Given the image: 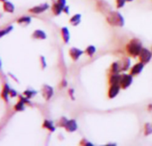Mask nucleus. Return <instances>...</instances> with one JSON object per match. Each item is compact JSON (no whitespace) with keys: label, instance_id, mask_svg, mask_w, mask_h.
I'll list each match as a JSON object with an SVG mask.
<instances>
[{"label":"nucleus","instance_id":"nucleus-1","mask_svg":"<svg viewBox=\"0 0 152 146\" xmlns=\"http://www.w3.org/2000/svg\"><path fill=\"white\" fill-rule=\"evenodd\" d=\"M142 49V43L138 38H133L126 45V51L128 54L132 57L139 56L141 51Z\"/></svg>","mask_w":152,"mask_h":146},{"label":"nucleus","instance_id":"nucleus-2","mask_svg":"<svg viewBox=\"0 0 152 146\" xmlns=\"http://www.w3.org/2000/svg\"><path fill=\"white\" fill-rule=\"evenodd\" d=\"M106 21L112 26H118L123 27L125 24V20L122 14L116 11H110L107 14Z\"/></svg>","mask_w":152,"mask_h":146},{"label":"nucleus","instance_id":"nucleus-3","mask_svg":"<svg viewBox=\"0 0 152 146\" xmlns=\"http://www.w3.org/2000/svg\"><path fill=\"white\" fill-rule=\"evenodd\" d=\"M152 58V51H150L149 49L145 48V47H142L140 54H139V59L140 61L144 63V64H147L151 62Z\"/></svg>","mask_w":152,"mask_h":146},{"label":"nucleus","instance_id":"nucleus-4","mask_svg":"<svg viewBox=\"0 0 152 146\" xmlns=\"http://www.w3.org/2000/svg\"><path fill=\"white\" fill-rule=\"evenodd\" d=\"M133 82V75L131 74H121L120 78V87L123 89L127 88L128 87L131 86Z\"/></svg>","mask_w":152,"mask_h":146},{"label":"nucleus","instance_id":"nucleus-5","mask_svg":"<svg viewBox=\"0 0 152 146\" xmlns=\"http://www.w3.org/2000/svg\"><path fill=\"white\" fill-rule=\"evenodd\" d=\"M66 6V0H57L52 7L53 12L54 15H60L63 11V8Z\"/></svg>","mask_w":152,"mask_h":146},{"label":"nucleus","instance_id":"nucleus-6","mask_svg":"<svg viewBox=\"0 0 152 146\" xmlns=\"http://www.w3.org/2000/svg\"><path fill=\"white\" fill-rule=\"evenodd\" d=\"M42 95L45 99V101H49L53 95V89L52 87L48 85H44L42 87Z\"/></svg>","mask_w":152,"mask_h":146},{"label":"nucleus","instance_id":"nucleus-7","mask_svg":"<svg viewBox=\"0 0 152 146\" xmlns=\"http://www.w3.org/2000/svg\"><path fill=\"white\" fill-rule=\"evenodd\" d=\"M49 8V4H46V3H44V4H41L39 5H37V6H34L32 8H30L28 10L29 12H32V13H41V12H44L45 11H46L47 9Z\"/></svg>","mask_w":152,"mask_h":146},{"label":"nucleus","instance_id":"nucleus-8","mask_svg":"<svg viewBox=\"0 0 152 146\" xmlns=\"http://www.w3.org/2000/svg\"><path fill=\"white\" fill-rule=\"evenodd\" d=\"M69 53V56L73 59V61H77L79 59V57L84 54V52L82 50L75 48V47L70 48Z\"/></svg>","mask_w":152,"mask_h":146},{"label":"nucleus","instance_id":"nucleus-9","mask_svg":"<svg viewBox=\"0 0 152 146\" xmlns=\"http://www.w3.org/2000/svg\"><path fill=\"white\" fill-rule=\"evenodd\" d=\"M120 85H110V87L109 89V93H108V95L110 99L112 98H115L118 94L119 93V90H120Z\"/></svg>","mask_w":152,"mask_h":146},{"label":"nucleus","instance_id":"nucleus-10","mask_svg":"<svg viewBox=\"0 0 152 146\" xmlns=\"http://www.w3.org/2000/svg\"><path fill=\"white\" fill-rule=\"evenodd\" d=\"M120 71H126L129 69L131 64V60L129 58H123L118 62Z\"/></svg>","mask_w":152,"mask_h":146},{"label":"nucleus","instance_id":"nucleus-11","mask_svg":"<svg viewBox=\"0 0 152 146\" xmlns=\"http://www.w3.org/2000/svg\"><path fill=\"white\" fill-rule=\"evenodd\" d=\"M143 67H144V63H142V62H139V63H137V64H135V65L131 69L130 74L133 75V76H137V75H139V74L142 71Z\"/></svg>","mask_w":152,"mask_h":146},{"label":"nucleus","instance_id":"nucleus-12","mask_svg":"<svg viewBox=\"0 0 152 146\" xmlns=\"http://www.w3.org/2000/svg\"><path fill=\"white\" fill-rule=\"evenodd\" d=\"M64 128L68 131V132H75L77 129V121L75 120H70L67 122L66 126L64 127Z\"/></svg>","mask_w":152,"mask_h":146},{"label":"nucleus","instance_id":"nucleus-13","mask_svg":"<svg viewBox=\"0 0 152 146\" xmlns=\"http://www.w3.org/2000/svg\"><path fill=\"white\" fill-rule=\"evenodd\" d=\"M97 5H98V8L102 12H110V10H111V7L108 4L107 2L103 1V0H100L98 1L97 3Z\"/></svg>","mask_w":152,"mask_h":146},{"label":"nucleus","instance_id":"nucleus-14","mask_svg":"<svg viewBox=\"0 0 152 146\" xmlns=\"http://www.w3.org/2000/svg\"><path fill=\"white\" fill-rule=\"evenodd\" d=\"M10 87L7 84H4L3 86V90H2V94H1V97L4 101L8 102V95H10Z\"/></svg>","mask_w":152,"mask_h":146},{"label":"nucleus","instance_id":"nucleus-15","mask_svg":"<svg viewBox=\"0 0 152 146\" xmlns=\"http://www.w3.org/2000/svg\"><path fill=\"white\" fill-rule=\"evenodd\" d=\"M120 78H121V75L119 73L111 74L110 80H109L110 85H119L120 84Z\"/></svg>","mask_w":152,"mask_h":146},{"label":"nucleus","instance_id":"nucleus-16","mask_svg":"<svg viewBox=\"0 0 152 146\" xmlns=\"http://www.w3.org/2000/svg\"><path fill=\"white\" fill-rule=\"evenodd\" d=\"M32 37L35 38V39H45L46 38V34L41 29H37V30H35L33 32Z\"/></svg>","mask_w":152,"mask_h":146},{"label":"nucleus","instance_id":"nucleus-17","mask_svg":"<svg viewBox=\"0 0 152 146\" xmlns=\"http://www.w3.org/2000/svg\"><path fill=\"white\" fill-rule=\"evenodd\" d=\"M61 37H62V39L64 41V43L68 44L69 41V29L67 27H63L61 28Z\"/></svg>","mask_w":152,"mask_h":146},{"label":"nucleus","instance_id":"nucleus-18","mask_svg":"<svg viewBox=\"0 0 152 146\" xmlns=\"http://www.w3.org/2000/svg\"><path fill=\"white\" fill-rule=\"evenodd\" d=\"M42 127H43L44 128H46V129L50 130L51 132L55 131V127H54V125H53V121H51V120H45L44 121V123H43V126H42Z\"/></svg>","mask_w":152,"mask_h":146},{"label":"nucleus","instance_id":"nucleus-19","mask_svg":"<svg viewBox=\"0 0 152 146\" xmlns=\"http://www.w3.org/2000/svg\"><path fill=\"white\" fill-rule=\"evenodd\" d=\"M3 7H4V10L7 12H12L14 11V5L11 2H8V1L4 2Z\"/></svg>","mask_w":152,"mask_h":146},{"label":"nucleus","instance_id":"nucleus-20","mask_svg":"<svg viewBox=\"0 0 152 146\" xmlns=\"http://www.w3.org/2000/svg\"><path fill=\"white\" fill-rule=\"evenodd\" d=\"M81 21V14H75L73 17L70 18L69 22L73 25V26H77L80 23Z\"/></svg>","mask_w":152,"mask_h":146},{"label":"nucleus","instance_id":"nucleus-21","mask_svg":"<svg viewBox=\"0 0 152 146\" xmlns=\"http://www.w3.org/2000/svg\"><path fill=\"white\" fill-rule=\"evenodd\" d=\"M110 71L111 72V74H118V73H119V72H120V69H119L118 62H113V63L111 64Z\"/></svg>","mask_w":152,"mask_h":146},{"label":"nucleus","instance_id":"nucleus-22","mask_svg":"<svg viewBox=\"0 0 152 146\" xmlns=\"http://www.w3.org/2000/svg\"><path fill=\"white\" fill-rule=\"evenodd\" d=\"M31 21V17L29 16H22L17 20V22L19 24H28Z\"/></svg>","mask_w":152,"mask_h":146},{"label":"nucleus","instance_id":"nucleus-23","mask_svg":"<svg viewBox=\"0 0 152 146\" xmlns=\"http://www.w3.org/2000/svg\"><path fill=\"white\" fill-rule=\"evenodd\" d=\"M96 52V48L94 45H88L86 47V49L85 50V53L88 55V56H93Z\"/></svg>","mask_w":152,"mask_h":146},{"label":"nucleus","instance_id":"nucleus-24","mask_svg":"<svg viewBox=\"0 0 152 146\" xmlns=\"http://www.w3.org/2000/svg\"><path fill=\"white\" fill-rule=\"evenodd\" d=\"M24 103L20 100H19V102L15 104L14 106V110L16 112H21V111H24L25 110V106H24Z\"/></svg>","mask_w":152,"mask_h":146},{"label":"nucleus","instance_id":"nucleus-25","mask_svg":"<svg viewBox=\"0 0 152 146\" xmlns=\"http://www.w3.org/2000/svg\"><path fill=\"white\" fill-rule=\"evenodd\" d=\"M69 121V120L66 117H61L58 122H57V127H61V128H64L67 124V122Z\"/></svg>","mask_w":152,"mask_h":146},{"label":"nucleus","instance_id":"nucleus-26","mask_svg":"<svg viewBox=\"0 0 152 146\" xmlns=\"http://www.w3.org/2000/svg\"><path fill=\"white\" fill-rule=\"evenodd\" d=\"M151 134H152V126L150 123H146L144 126V135L150 136Z\"/></svg>","mask_w":152,"mask_h":146},{"label":"nucleus","instance_id":"nucleus-27","mask_svg":"<svg viewBox=\"0 0 152 146\" xmlns=\"http://www.w3.org/2000/svg\"><path fill=\"white\" fill-rule=\"evenodd\" d=\"M36 94H37V92L34 91V90H31V89H28V90H26V91L23 92V95H25V96L28 97V98L33 97Z\"/></svg>","mask_w":152,"mask_h":146},{"label":"nucleus","instance_id":"nucleus-28","mask_svg":"<svg viewBox=\"0 0 152 146\" xmlns=\"http://www.w3.org/2000/svg\"><path fill=\"white\" fill-rule=\"evenodd\" d=\"M12 29H13V27H12V25H11V26H8L7 28H5L4 29H2V30L0 31V36H1V37H4L6 33H9L10 31H12Z\"/></svg>","mask_w":152,"mask_h":146},{"label":"nucleus","instance_id":"nucleus-29","mask_svg":"<svg viewBox=\"0 0 152 146\" xmlns=\"http://www.w3.org/2000/svg\"><path fill=\"white\" fill-rule=\"evenodd\" d=\"M126 1H133V0H117V7L119 9V8H122L124 5H125V4H126Z\"/></svg>","mask_w":152,"mask_h":146},{"label":"nucleus","instance_id":"nucleus-30","mask_svg":"<svg viewBox=\"0 0 152 146\" xmlns=\"http://www.w3.org/2000/svg\"><path fill=\"white\" fill-rule=\"evenodd\" d=\"M79 145H89V146H93L94 145L90 142H88L86 138H83L80 142H79Z\"/></svg>","mask_w":152,"mask_h":146},{"label":"nucleus","instance_id":"nucleus-31","mask_svg":"<svg viewBox=\"0 0 152 146\" xmlns=\"http://www.w3.org/2000/svg\"><path fill=\"white\" fill-rule=\"evenodd\" d=\"M40 62H41V67L42 69H45L46 67V62H45V57L44 56H40Z\"/></svg>","mask_w":152,"mask_h":146},{"label":"nucleus","instance_id":"nucleus-32","mask_svg":"<svg viewBox=\"0 0 152 146\" xmlns=\"http://www.w3.org/2000/svg\"><path fill=\"white\" fill-rule=\"evenodd\" d=\"M9 95H10V96H11V97H15V96L17 95V92H16L15 90H13V89H11V90H10V94H9Z\"/></svg>","mask_w":152,"mask_h":146},{"label":"nucleus","instance_id":"nucleus-33","mask_svg":"<svg viewBox=\"0 0 152 146\" xmlns=\"http://www.w3.org/2000/svg\"><path fill=\"white\" fill-rule=\"evenodd\" d=\"M69 94L70 97L72 98V100H75V97H74V95H73V94H74V89H69Z\"/></svg>","mask_w":152,"mask_h":146},{"label":"nucleus","instance_id":"nucleus-34","mask_svg":"<svg viewBox=\"0 0 152 146\" xmlns=\"http://www.w3.org/2000/svg\"><path fill=\"white\" fill-rule=\"evenodd\" d=\"M69 7L68 5H66V6L63 8V12H64L66 14H69Z\"/></svg>","mask_w":152,"mask_h":146},{"label":"nucleus","instance_id":"nucleus-35","mask_svg":"<svg viewBox=\"0 0 152 146\" xmlns=\"http://www.w3.org/2000/svg\"><path fill=\"white\" fill-rule=\"evenodd\" d=\"M66 86H67V81L65 79H63L61 82V87H66Z\"/></svg>","mask_w":152,"mask_h":146},{"label":"nucleus","instance_id":"nucleus-36","mask_svg":"<svg viewBox=\"0 0 152 146\" xmlns=\"http://www.w3.org/2000/svg\"><path fill=\"white\" fill-rule=\"evenodd\" d=\"M2 2H4V1H6V0H1Z\"/></svg>","mask_w":152,"mask_h":146},{"label":"nucleus","instance_id":"nucleus-37","mask_svg":"<svg viewBox=\"0 0 152 146\" xmlns=\"http://www.w3.org/2000/svg\"><path fill=\"white\" fill-rule=\"evenodd\" d=\"M151 51H152V46H151Z\"/></svg>","mask_w":152,"mask_h":146}]
</instances>
